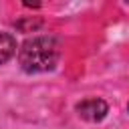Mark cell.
<instances>
[{"label": "cell", "instance_id": "obj_4", "mask_svg": "<svg viewBox=\"0 0 129 129\" xmlns=\"http://www.w3.org/2000/svg\"><path fill=\"white\" fill-rule=\"evenodd\" d=\"M40 24H42V20H40V18H32V16H28V18H24V20L16 22V28H18V30H22V32H34L36 28H40Z\"/></svg>", "mask_w": 129, "mask_h": 129}, {"label": "cell", "instance_id": "obj_1", "mask_svg": "<svg viewBox=\"0 0 129 129\" xmlns=\"http://www.w3.org/2000/svg\"><path fill=\"white\" fill-rule=\"evenodd\" d=\"M60 44L52 36H32L18 48V62L26 73H46L56 67Z\"/></svg>", "mask_w": 129, "mask_h": 129}, {"label": "cell", "instance_id": "obj_3", "mask_svg": "<svg viewBox=\"0 0 129 129\" xmlns=\"http://www.w3.org/2000/svg\"><path fill=\"white\" fill-rule=\"evenodd\" d=\"M16 54V40L10 32H2L0 30V64H4L6 60H10Z\"/></svg>", "mask_w": 129, "mask_h": 129}, {"label": "cell", "instance_id": "obj_5", "mask_svg": "<svg viewBox=\"0 0 129 129\" xmlns=\"http://www.w3.org/2000/svg\"><path fill=\"white\" fill-rule=\"evenodd\" d=\"M127 111H129V105H127Z\"/></svg>", "mask_w": 129, "mask_h": 129}, {"label": "cell", "instance_id": "obj_2", "mask_svg": "<svg viewBox=\"0 0 129 129\" xmlns=\"http://www.w3.org/2000/svg\"><path fill=\"white\" fill-rule=\"evenodd\" d=\"M77 113H79L81 119H85L89 123H99L107 117L109 105L103 99H85L77 105Z\"/></svg>", "mask_w": 129, "mask_h": 129}]
</instances>
